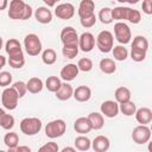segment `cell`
Listing matches in <instances>:
<instances>
[{"label": "cell", "instance_id": "cell-1", "mask_svg": "<svg viewBox=\"0 0 152 152\" xmlns=\"http://www.w3.org/2000/svg\"><path fill=\"white\" fill-rule=\"evenodd\" d=\"M43 127L42 120L38 118H24L20 121V131L25 135L32 137L40 132Z\"/></svg>", "mask_w": 152, "mask_h": 152}, {"label": "cell", "instance_id": "cell-2", "mask_svg": "<svg viewBox=\"0 0 152 152\" xmlns=\"http://www.w3.org/2000/svg\"><path fill=\"white\" fill-rule=\"evenodd\" d=\"M95 44L97 46V49L103 52V53H108L112 51L113 46H114V37H113V33L108 30H103L101 31L96 39H95Z\"/></svg>", "mask_w": 152, "mask_h": 152}, {"label": "cell", "instance_id": "cell-3", "mask_svg": "<svg viewBox=\"0 0 152 152\" xmlns=\"http://www.w3.org/2000/svg\"><path fill=\"white\" fill-rule=\"evenodd\" d=\"M66 131V124L62 119H56L46 124L45 126V135L50 139H56L62 137Z\"/></svg>", "mask_w": 152, "mask_h": 152}, {"label": "cell", "instance_id": "cell-4", "mask_svg": "<svg viewBox=\"0 0 152 152\" xmlns=\"http://www.w3.org/2000/svg\"><path fill=\"white\" fill-rule=\"evenodd\" d=\"M24 48L27 55L38 56L42 52V42L36 33H28L24 38Z\"/></svg>", "mask_w": 152, "mask_h": 152}, {"label": "cell", "instance_id": "cell-5", "mask_svg": "<svg viewBox=\"0 0 152 152\" xmlns=\"http://www.w3.org/2000/svg\"><path fill=\"white\" fill-rule=\"evenodd\" d=\"M18 101H19V96H18L15 89L13 87H6L1 94L2 106L8 110H13L17 108Z\"/></svg>", "mask_w": 152, "mask_h": 152}, {"label": "cell", "instance_id": "cell-6", "mask_svg": "<svg viewBox=\"0 0 152 152\" xmlns=\"http://www.w3.org/2000/svg\"><path fill=\"white\" fill-rule=\"evenodd\" d=\"M114 34L116 40L120 44H128L131 42L132 38V33H131V28L128 27V25L124 21H118L114 25Z\"/></svg>", "mask_w": 152, "mask_h": 152}, {"label": "cell", "instance_id": "cell-7", "mask_svg": "<svg viewBox=\"0 0 152 152\" xmlns=\"http://www.w3.org/2000/svg\"><path fill=\"white\" fill-rule=\"evenodd\" d=\"M131 137L135 144L144 145L151 139V129L147 127V125H139L133 128Z\"/></svg>", "mask_w": 152, "mask_h": 152}, {"label": "cell", "instance_id": "cell-8", "mask_svg": "<svg viewBox=\"0 0 152 152\" xmlns=\"http://www.w3.org/2000/svg\"><path fill=\"white\" fill-rule=\"evenodd\" d=\"M75 14V6L70 2H63L55 7V15L62 20H69Z\"/></svg>", "mask_w": 152, "mask_h": 152}, {"label": "cell", "instance_id": "cell-9", "mask_svg": "<svg viewBox=\"0 0 152 152\" xmlns=\"http://www.w3.org/2000/svg\"><path fill=\"white\" fill-rule=\"evenodd\" d=\"M25 2L23 0H12L10 2L8 17L13 20H23V14L25 11Z\"/></svg>", "mask_w": 152, "mask_h": 152}, {"label": "cell", "instance_id": "cell-10", "mask_svg": "<svg viewBox=\"0 0 152 152\" xmlns=\"http://www.w3.org/2000/svg\"><path fill=\"white\" fill-rule=\"evenodd\" d=\"M95 48V37L90 32H83L78 36V49L83 52H90Z\"/></svg>", "mask_w": 152, "mask_h": 152}, {"label": "cell", "instance_id": "cell-11", "mask_svg": "<svg viewBox=\"0 0 152 152\" xmlns=\"http://www.w3.org/2000/svg\"><path fill=\"white\" fill-rule=\"evenodd\" d=\"M61 42L63 45H75L78 44V34L76 30L71 26H66L61 31Z\"/></svg>", "mask_w": 152, "mask_h": 152}, {"label": "cell", "instance_id": "cell-12", "mask_svg": "<svg viewBox=\"0 0 152 152\" xmlns=\"http://www.w3.org/2000/svg\"><path fill=\"white\" fill-rule=\"evenodd\" d=\"M100 110H101V114L104 115L106 118H110V119L115 118L119 114V103L113 100L103 101L101 103Z\"/></svg>", "mask_w": 152, "mask_h": 152}, {"label": "cell", "instance_id": "cell-13", "mask_svg": "<svg viewBox=\"0 0 152 152\" xmlns=\"http://www.w3.org/2000/svg\"><path fill=\"white\" fill-rule=\"evenodd\" d=\"M80 70L77 68V64H74V63H69L66 65H64L62 69H61V72H59V76L63 81L65 82H70L72 80H75L78 75Z\"/></svg>", "mask_w": 152, "mask_h": 152}, {"label": "cell", "instance_id": "cell-14", "mask_svg": "<svg viewBox=\"0 0 152 152\" xmlns=\"http://www.w3.org/2000/svg\"><path fill=\"white\" fill-rule=\"evenodd\" d=\"M34 18L40 24H49L52 20V12L48 6H40L34 11Z\"/></svg>", "mask_w": 152, "mask_h": 152}, {"label": "cell", "instance_id": "cell-15", "mask_svg": "<svg viewBox=\"0 0 152 152\" xmlns=\"http://www.w3.org/2000/svg\"><path fill=\"white\" fill-rule=\"evenodd\" d=\"M110 147V141L104 135H97L91 141V148L96 152H106Z\"/></svg>", "mask_w": 152, "mask_h": 152}, {"label": "cell", "instance_id": "cell-16", "mask_svg": "<svg viewBox=\"0 0 152 152\" xmlns=\"http://www.w3.org/2000/svg\"><path fill=\"white\" fill-rule=\"evenodd\" d=\"M72 97L78 102H87L91 97V89L88 86H80L74 89Z\"/></svg>", "mask_w": 152, "mask_h": 152}, {"label": "cell", "instance_id": "cell-17", "mask_svg": "<svg viewBox=\"0 0 152 152\" xmlns=\"http://www.w3.org/2000/svg\"><path fill=\"white\" fill-rule=\"evenodd\" d=\"M95 11V2L93 0H81L78 5V17L80 18H86L91 14H94Z\"/></svg>", "mask_w": 152, "mask_h": 152}, {"label": "cell", "instance_id": "cell-18", "mask_svg": "<svg viewBox=\"0 0 152 152\" xmlns=\"http://www.w3.org/2000/svg\"><path fill=\"white\" fill-rule=\"evenodd\" d=\"M134 115H135V120L140 125H147L152 121V110L148 107H141L137 109Z\"/></svg>", "mask_w": 152, "mask_h": 152}, {"label": "cell", "instance_id": "cell-19", "mask_svg": "<svg viewBox=\"0 0 152 152\" xmlns=\"http://www.w3.org/2000/svg\"><path fill=\"white\" fill-rule=\"evenodd\" d=\"M74 129L78 134H87L93 128H91V125H90V121L88 120V118L81 116V118H78V119L75 120V122H74Z\"/></svg>", "mask_w": 152, "mask_h": 152}, {"label": "cell", "instance_id": "cell-20", "mask_svg": "<svg viewBox=\"0 0 152 152\" xmlns=\"http://www.w3.org/2000/svg\"><path fill=\"white\" fill-rule=\"evenodd\" d=\"M72 93H74V88L68 83V82H62L59 89L55 93L56 94V97L61 101H66L69 100L70 97H72Z\"/></svg>", "mask_w": 152, "mask_h": 152}, {"label": "cell", "instance_id": "cell-21", "mask_svg": "<svg viewBox=\"0 0 152 152\" xmlns=\"http://www.w3.org/2000/svg\"><path fill=\"white\" fill-rule=\"evenodd\" d=\"M5 50L8 55V57L11 56H15V55H19V53H23V49H21V45L19 43L18 39L15 38H11L6 42L5 44Z\"/></svg>", "mask_w": 152, "mask_h": 152}, {"label": "cell", "instance_id": "cell-22", "mask_svg": "<svg viewBox=\"0 0 152 152\" xmlns=\"http://www.w3.org/2000/svg\"><path fill=\"white\" fill-rule=\"evenodd\" d=\"M44 83L39 77H31L27 82H26V88L27 91L31 94H38L43 90Z\"/></svg>", "mask_w": 152, "mask_h": 152}, {"label": "cell", "instance_id": "cell-23", "mask_svg": "<svg viewBox=\"0 0 152 152\" xmlns=\"http://www.w3.org/2000/svg\"><path fill=\"white\" fill-rule=\"evenodd\" d=\"M4 144L8 148V151L14 152L15 147L19 145V135L15 132H8L4 137Z\"/></svg>", "mask_w": 152, "mask_h": 152}, {"label": "cell", "instance_id": "cell-24", "mask_svg": "<svg viewBox=\"0 0 152 152\" xmlns=\"http://www.w3.org/2000/svg\"><path fill=\"white\" fill-rule=\"evenodd\" d=\"M99 66H100V70L107 75H112L116 71V64L112 58H102L100 61Z\"/></svg>", "mask_w": 152, "mask_h": 152}, {"label": "cell", "instance_id": "cell-25", "mask_svg": "<svg viewBox=\"0 0 152 152\" xmlns=\"http://www.w3.org/2000/svg\"><path fill=\"white\" fill-rule=\"evenodd\" d=\"M88 120L90 121V125H91V128L95 129V131H99L103 127L104 125V119H103V115L101 113H97V112H93L90 113L88 116Z\"/></svg>", "mask_w": 152, "mask_h": 152}, {"label": "cell", "instance_id": "cell-26", "mask_svg": "<svg viewBox=\"0 0 152 152\" xmlns=\"http://www.w3.org/2000/svg\"><path fill=\"white\" fill-rule=\"evenodd\" d=\"M114 96H115V101L118 103L129 101L131 100V90L127 87H119V88L115 89Z\"/></svg>", "mask_w": 152, "mask_h": 152}, {"label": "cell", "instance_id": "cell-27", "mask_svg": "<svg viewBox=\"0 0 152 152\" xmlns=\"http://www.w3.org/2000/svg\"><path fill=\"white\" fill-rule=\"evenodd\" d=\"M74 144H75V148L78 150V151H88V150H90V147H91V141H90V139H89L88 137H86L84 134L78 135V137L75 139Z\"/></svg>", "mask_w": 152, "mask_h": 152}, {"label": "cell", "instance_id": "cell-28", "mask_svg": "<svg viewBox=\"0 0 152 152\" xmlns=\"http://www.w3.org/2000/svg\"><path fill=\"white\" fill-rule=\"evenodd\" d=\"M112 53H113L114 59H115V61H119V62H124V61H126L127 57H128V50H127L124 45L113 46Z\"/></svg>", "mask_w": 152, "mask_h": 152}, {"label": "cell", "instance_id": "cell-29", "mask_svg": "<svg viewBox=\"0 0 152 152\" xmlns=\"http://www.w3.org/2000/svg\"><path fill=\"white\" fill-rule=\"evenodd\" d=\"M42 61H43V63L46 64V65H52V64H55L56 61H57V53H56V51H55L53 49H51V48L45 49V50L42 52Z\"/></svg>", "mask_w": 152, "mask_h": 152}, {"label": "cell", "instance_id": "cell-30", "mask_svg": "<svg viewBox=\"0 0 152 152\" xmlns=\"http://www.w3.org/2000/svg\"><path fill=\"white\" fill-rule=\"evenodd\" d=\"M135 110H137V106L131 100L129 101H126V102H122V103H119V112H121L126 116L134 115Z\"/></svg>", "mask_w": 152, "mask_h": 152}, {"label": "cell", "instance_id": "cell-31", "mask_svg": "<svg viewBox=\"0 0 152 152\" xmlns=\"http://www.w3.org/2000/svg\"><path fill=\"white\" fill-rule=\"evenodd\" d=\"M128 8L129 7H125V6H118V7L112 8V18H113V20H116V21L126 20Z\"/></svg>", "mask_w": 152, "mask_h": 152}, {"label": "cell", "instance_id": "cell-32", "mask_svg": "<svg viewBox=\"0 0 152 152\" xmlns=\"http://www.w3.org/2000/svg\"><path fill=\"white\" fill-rule=\"evenodd\" d=\"M97 19L103 24V25H109L112 24L114 20L112 18V8L109 7H103L100 10L99 14H97Z\"/></svg>", "mask_w": 152, "mask_h": 152}, {"label": "cell", "instance_id": "cell-33", "mask_svg": "<svg viewBox=\"0 0 152 152\" xmlns=\"http://www.w3.org/2000/svg\"><path fill=\"white\" fill-rule=\"evenodd\" d=\"M61 84H62V81L57 76H49L46 78V81H45V87L51 93H56L59 89Z\"/></svg>", "mask_w": 152, "mask_h": 152}, {"label": "cell", "instance_id": "cell-34", "mask_svg": "<svg viewBox=\"0 0 152 152\" xmlns=\"http://www.w3.org/2000/svg\"><path fill=\"white\" fill-rule=\"evenodd\" d=\"M78 51H80L78 44H75V45H63V48H62V53L68 59L75 58L78 55Z\"/></svg>", "mask_w": 152, "mask_h": 152}, {"label": "cell", "instance_id": "cell-35", "mask_svg": "<svg viewBox=\"0 0 152 152\" xmlns=\"http://www.w3.org/2000/svg\"><path fill=\"white\" fill-rule=\"evenodd\" d=\"M8 64L13 69H20V68H23L24 64H25L24 52L23 53H19V55H15V56L8 57Z\"/></svg>", "mask_w": 152, "mask_h": 152}, {"label": "cell", "instance_id": "cell-36", "mask_svg": "<svg viewBox=\"0 0 152 152\" xmlns=\"http://www.w3.org/2000/svg\"><path fill=\"white\" fill-rule=\"evenodd\" d=\"M132 48H137V49H141V50L147 51L148 50V40H147V38H145L144 36L134 37V39L132 42Z\"/></svg>", "mask_w": 152, "mask_h": 152}, {"label": "cell", "instance_id": "cell-37", "mask_svg": "<svg viewBox=\"0 0 152 152\" xmlns=\"http://www.w3.org/2000/svg\"><path fill=\"white\" fill-rule=\"evenodd\" d=\"M77 68L80 71H83V72H89L91 69H93V61L88 57H84V58H81L78 62H77Z\"/></svg>", "mask_w": 152, "mask_h": 152}, {"label": "cell", "instance_id": "cell-38", "mask_svg": "<svg viewBox=\"0 0 152 152\" xmlns=\"http://www.w3.org/2000/svg\"><path fill=\"white\" fill-rule=\"evenodd\" d=\"M13 126H14V118L11 114H7L6 113L1 118V120H0V127H2L6 131H10V129L13 128Z\"/></svg>", "mask_w": 152, "mask_h": 152}, {"label": "cell", "instance_id": "cell-39", "mask_svg": "<svg viewBox=\"0 0 152 152\" xmlns=\"http://www.w3.org/2000/svg\"><path fill=\"white\" fill-rule=\"evenodd\" d=\"M127 21H129L131 24H139L141 20V14L138 10H133V8H128L127 12Z\"/></svg>", "mask_w": 152, "mask_h": 152}, {"label": "cell", "instance_id": "cell-40", "mask_svg": "<svg viewBox=\"0 0 152 152\" xmlns=\"http://www.w3.org/2000/svg\"><path fill=\"white\" fill-rule=\"evenodd\" d=\"M146 52L145 50L141 49H137V48H132L131 49V58L134 62H142L146 58Z\"/></svg>", "mask_w": 152, "mask_h": 152}, {"label": "cell", "instance_id": "cell-41", "mask_svg": "<svg viewBox=\"0 0 152 152\" xmlns=\"http://www.w3.org/2000/svg\"><path fill=\"white\" fill-rule=\"evenodd\" d=\"M12 87L15 89V91H17V94H18L19 99L24 97V96L26 95V93H27L26 83H25V82H23V81H17V82H14V83L12 84Z\"/></svg>", "mask_w": 152, "mask_h": 152}, {"label": "cell", "instance_id": "cell-42", "mask_svg": "<svg viewBox=\"0 0 152 152\" xmlns=\"http://www.w3.org/2000/svg\"><path fill=\"white\" fill-rule=\"evenodd\" d=\"M12 75L11 72L8 71H0V87L2 88H6V87H10L11 83H12Z\"/></svg>", "mask_w": 152, "mask_h": 152}, {"label": "cell", "instance_id": "cell-43", "mask_svg": "<svg viewBox=\"0 0 152 152\" xmlns=\"http://www.w3.org/2000/svg\"><path fill=\"white\" fill-rule=\"evenodd\" d=\"M96 20H97V17L95 15V13L91 14V15H89V17H86V18H80V23H81V25H82L83 27H86V28L93 27V26L95 25Z\"/></svg>", "mask_w": 152, "mask_h": 152}, {"label": "cell", "instance_id": "cell-44", "mask_svg": "<svg viewBox=\"0 0 152 152\" xmlns=\"http://www.w3.org/2000/svg\"><path fill=\"white\" fill-rule=\"evenodd\" d=\"M58 150H59L58 144L55 142V141L46 142V144H44L43 146L39 147V152H57Z\"/></svg>", "mask_w": 152, "mask_h": 152}, {"label": "cell", "instance_id": "cell-45", "mask_svg": "<svg viewBox=\"0 0 152 152\" xmlns=\"http://www.w3.org/2000/svg\"><path fill=\"white\" fill-rule=\"evenodd\" d=\"M142 12L147 15L152 14V0H142Z\"/></svg>", "mask_w": 152, "mask_h": 152}, {"label": "cell", "instance_id": "cell-46", "mask_svg": "<svg viewBox=\"0 0 152 152\" xmlns=\"http://www.w3.org/2000/svg\"><path fill=\"white\" fill-rule=\"evenodd\" d=\"M14 151H15V152H30L31 148H30L28 146H19V145H18Z\"/></svg>", "mask_w": 152, "mask_h": 152}, {"label": "cell", "instance_id": "cell-47", "mask_svg": "<svg viewBox=\"0 0 152 152\" xmlns=\"http://www.w3.org/2000/svg\"><path fill=\"white\" fill-rule=\"evenodd\" d=\"M8 6V0H0V11L6 10Z\"/></svg>", "mask_w": 152, "mask_h": 152}, {"label": "cell", "instance_id": "cell-48", "mask_svg": "<svg viewBox=\"0 0 152 152\" xmlns=\"http://www.w3.org/2000/svg\"><path fill=\"white\" fill-rule=\"evenodd\" d=\"M44 1V4L48 6V7H55V5H56V0H43Z\"/></svg>", "mask_w": 152, "mask_h": 152}, {"label": "cell", "instance_id": "cell-49", "mask_svg": "<svg viewBox=\"0 0 152 152\" xmlns=\"http://www.w3.org/2000/svg\"><path fill=\"white\" fill-rule=\"evenodd\" d=\"M66 151H68V152H75L76 148H75V147H64V148L62 150V152H66Z\"/></svg>", "mask_w": 152, "mask_h": 152}, {"label": "cell", "instance_id": "cell-50", "mask_svg": "<svg viewBox=\"0 0 152 152\" xmlns=\"http://www.w3.org/2000/svg\"><path fill=\"white\" fill-rule=\"evenodd\" d=\"M126 2H128V4H131V5H134V4H138L139 0H126Z\"/></svg>", "mask_w": 152, "mask_h": 152}, {"label": "cell", "instance_id": "cell-51", "mask_svg": "<svg viewBox=\"0 0 152 152\" xmlns=\"http://www.w3.org/2000/svg\"><path fill=\"white\" fill-rule=\"evenodd\" d=\"M5 114H6V112H5L2 108H0V120H1V118H2Z\"/></svg>", "mask_w": 152, "mask_h": 152}, {"label": "cell", "instance_id": "cell-52", "mask_svg": "<svg viewBox=\"0 0 152 152\" xmlns=\"http://www.w3.org/2000/svg\"><path fill=\"white\" fill-rule=\"evenodd\" d=\"M2 45H4V40H2V38L0 37V50L2 49Z\"/></svg>", "mask_w": 152, "mask_h": 152}, {"label": "cell", "instance_id": "cell-53", "mask_svg": "<svg viewBox=\"0 0 152 152\" xmlns=\"http://www.w3.org/2000/svg\"><path fill=\"white\" fill-rule=\"evenodd\" d=\"M116 1H119V2H121V4H124V2H126V0H116Z\"/></svg>", "mask_w": 152, "mask_h": 152}, {"label": "cell", "instance_id": "cell-54", "mask_svg": "<svg viewBox=\"0 0 152 152\" xmlns=\"http://www.w3.org/2000/svg\"><path fill=\"white\" fill-rule=\"evenodd\" d=\"M56 1H57V2H58V1H61V0H56Z\"/></svg>", "mask_w": 152, "mask_h": 152}, {"label": "cell", "instance_id": "cell-55", "mask_svg": "<svg viewBox=\"0 0 152 152\" xmlns=\"http://www.w3.org/2000/svg\"><path fill=\"white\" fill-rule=\"evenodd\" d=\"M1 69H2V68H0V70H1Z\"/></svg>", "mask_w": 152, "mask_h": 152}]
</instances>
